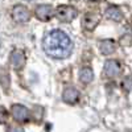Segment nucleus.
Listing matches in <instances>:
<instances>
[{"label": "nucleus", "mask_w": 132, "mask_h": 132, "mask_svg": "<svg viewBox=\"0 0 132 132\" xmlns=\"http://www.w3.org/2000/svg\"><path fill=\"white\" fill-rule=\"evenodd\" d=\"M116 49V44L114 40L111 38H107V40H102L101 42H99V50H101L102 54H106V56H108V54H112Z\"/></svg>", "instance_id": "9d476101"}, {"label": "nucleus", "mask_w": 132, "mask_h": 132, "mask_svg": "<svg viewBox=\"0 0 132 132\" xmlns=\"http://www.w3.org/2000/svg\"><path fill=\"white\" fill-rule=\"evenodd\" d=\"M99 20H101V16L98 13L94 12H89L86 13V16L83 17V27L87 30H94L95 27L99 24Z\"/></svg>", "instance_id": "1a4fd4ad"}, {"label": "nucleus", "mask_w": 132, "mask_h": 132, "mask_svg": "<svg viewBox=\"0 0 132 132\" xmlns=\"http://www.w3.org/2000/svg\"><path fill=\"white\" fill-rule=\"evenodd\" d=\"M35 15L40 21H49L54 15V9L50 4H40L35 9Z\"/></svg>", "instance_id": "423d86ee"}, {"label": "nucleus", "mask_w": 132, "mask_h": 132, "mask_svg": "<svg viewBox=\"0 0 132 132\" xmlns=\"http://www.w3.org/2000/svg\"><path fill=\"white\" fill-rule=\"evenodd\" d=\"M94 78V73L90 68H82L79 71V79L82 83H90Z\"/></svg>", "instance_id": "f8f14e48"}, {"label": "nucleus", "mask_w": 132, "mask_h": 132, "mask_svg": "<svg viewBox=\"0 0 132 132\" xmlns=\"http://www.w3.org/2000/svg\"><path fill=\"white\" fill-rule=\"evenodd\" d=\"M25 62H27V56L23 50L16 49V50L12 52V54H11V57H9V63L15 70L23 69L25 66Z\"/></svg>", "instance_id": "39448f33"}, {"label": "nucleus", "mask_w": 132, "mask_h": 132, "mask_svg": "<svg viewBox=\"0 0 132 132\" xmlns=\"http://www.w3.org/2000/svg\"><path fill=\"white\" fill-rule=\"evenodd\" d=\"M54 13H56L57 19L61 21V23H70L73 21L78 12H77V9L73 7V5H69V4H61L57 7V9L54 11Z\"/></svg>", "instance_id": "f03ea898"}, {"label": "nucleus", "mask_w": 132, "mask_h": 132, "mask_svg": "<svg viewBox=\"0 0 132 132\" xmlns=\"http://www.w3.org/2000/svg\"><path fill=\"white\" fill-rule=\"evenodd\" d=\"M0 45H2V42H0Z\"/></svg>", "instance_id": "2eb2a0df"}, {"label": "nucleus", "mask_w": 132, "mask_h": 132, "mask_svg": "<svg viewBox=\"0 0 132 132\" xmlns=\"http://www.w3.org/2000/svg\"><path fill=\"white\" fill-rule=\"evenodd\" d=\"M106 16H107V19L112 20V21H122L123 20L122 11H120V8L116 7V5H110L106 9Z\"/></svg>", "instance_id": "9b49d317"}, {"label": "nucleus", "mask_w": 132, "mask_h": 132, "mask_svg": "<svg viewBox=\"0 0 132 132\" xmlns=\"http://www.w3.org/2000/svg\"><path fill=\"white\" fill-rule=\"evenodd\" d=\"M122 71V65H120L119 61L116 60H108L104 63V68H103V73L106 77H116L120 74Z\"/></svg>", "instance_id": "0eeeda50"}, {"label": "nucleus", "mask_w": 132, "mask_h": 132, "mask_svg": "<svg viewBox=\"0 0 132 132\" xmlns=\"http://www.w3.org/2000/svg\"><path fill=\"white\" fill-rule=\"evenodd\" d=\"M12 19L17 23H27L30 19V12L24 4H17L12 9Z\"/></svg>", "instance_id": "20e7f679"}, {"label": "nucleus", "mask_w": 132, "mask_h": 132, "mask_svg": "<svg viewBox=\"0 0 132 132\" xmlns=\"http://www.w3.org/2000/svg\"><path fill=\"white\" fill-rule=\"evenodd\" d=\"M11 112H12L15 120H17L20 123H25L30 119V111L23 104H13L12 108H11Z\"/></svg>", "instance_id": "7ed1b4c3"}, {"label": "nucleus", "mask_w": 132, "mask_h": 132, "mask_svg": "<svg viewBox=\"0 0 132 132\" xmlns=\"http://www.w3.org/2000/svg\"><path fill=\"white\" fill-rule=\"evenodd\" d=\"M8 132H24V129L21 127H9Z\"/></svg>", "instance_id": "4468645a"}, {"label": "nucleus", "mask_w": 132, "mask_h": 132, "mask_svg": "<svg viewBox=\"0 0 132 132\" xmlns=\"http://www.w3.org/2000/svg\"><path fill=\"white\" fill-rule=\"evenodd\" d=\"M8 111H7V108L3 107V106H0V124H4L7 120H8Z\"/></svg>", "instance_id": "ddd939ff"}, {"label": "nucleus", "mask_w": 132, "mask_h": 132, "mask_svg": "<svg viewBox=\"0 0 132 132\" xmlns=\"http://www.w3.org/2000/svg\"><path fill=\"white\" fill-rule=\"evenodd\" d=\"M79 96H81V94L75 87H66V89L63 90V93H62L63 102L69 103V104H75L79 101Z\"/></svg>", "instance_id": "6e6552de"}, {"label": "nucleus", "mask_w": 132, "mask_h": 132, "mask_svg": "<svg viewBox=\"0 0 132 132\" xmlns=\"http://www.w3.org/2000/svg\"><path fill=\"white\" fill-rule=\"evenodd\" d=\"M42 48L48 56L63 60L68 58L73 52V41L70 37L61 29H53L46 33L42 40Z\"/></svg>", "instance_id": "f257e3e1"}]
</instances>
